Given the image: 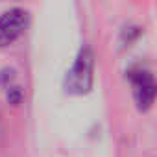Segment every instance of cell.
<instances>
[{
  "label": "cell",
  "mask_w": 157,
  "mask_h": 157,
  "mask_svg": "<svg viewBox=\"0 0 157 157\" xmlns=\"http://www.w3.org/2000/svg\"><path fill=\"white\" fill-rule=\"evenodd\" d=\"M93 82H94V52L89 44H83L65 76L63 87L68 94L83 96L91 93Z\"/></svg>",
  "instance_id": "1"
},
{
  "label": "cell",
  "mask_w": 157,
  "mask_h": 157,
  "mask_svg": "<svg viewBox=\"0 0 157 157\" xmlns=\"http://www.w3.org/2000/svg\"><path fill=\"white\" fill-rule=\"evenodd\" d=\"M129 76V82L133 87V98L137 104L139 111H148L153 105L155 100V80H153V74L148 68H131L128 72Z\"/></svg>",
  "instance_id": "2"
},
{
  "label": "cell",
  "mask_w": 157,
  "mask_h": 157,
  "mask_svg": "<svg viewBox=\"0 0 157 157\" xmlns=\"http://www.w3.org/2000/svg\"><path fill=\"white\" fill-rule=\"evenodd\" d=\"M30 15L22 8H11L0 15V48L13 44L28 28Z\"/></svg>",
  "instance_id": "3"
},
{
  "label": "cell",
  "mask_w": 157,
  "mask_h": 157,
  "mask_svg": "<svg viewBox=\"0 0 157 157\" xmlns=\"http://www.w3.org/2000/svg\"><path fill=\"white\" fill-rule=\"evenodd\" d=\"M17 70L13 67H4L0 68V89L2 91H8L10 87L17 85Z\"/></svg>",
  "instance_id": "4"
},
{
  "label": "cell",
  "mask_w": 157,
  "mask_h": 157,
  "mask_svg": "<svg viewBox=\"0 0 157 157\" xmlns=\"http://www.w3.org/2000/svg\"><path fill=\"white\" fill-rule=\"evenodd\" d=\"M4 94H6L8 104H11V105H21L22 100H24V89L19 83L13 85V87H10L8 91H4Z\"/></svg>",
  "instance_id": "5"
},
{
  "label": "cell",
  "mask_w": 157,
  "mask_h": 157,
  "mask_svg": "<svg viewBox=\"0 0 157 157\" xmlns=\"http://www.w3.org/2000/svg\"><path fill=\"white\" fill-rule=\"evenodd\" d=\"M140 35V26H126L124 30H122V35H120V41H122V44L124 46H129L137 37Z\"/></svg>",
  "instance_id": "6"
},
{
  "label": "cell",
  "mask_w": 157,
  "mask_h": 157,
  "mask_svg": "<svg viewBox=\"0 0 157 157\" xmlns=\"http://www.w3.org/2000/svg\"><path fill=\"white\" fill-rule=\"evenodd\" d=\"M2 135H4V129H2V126H0V142H2Z\"/></svg>",
  "instance_id": "7"
}]
</instances>
